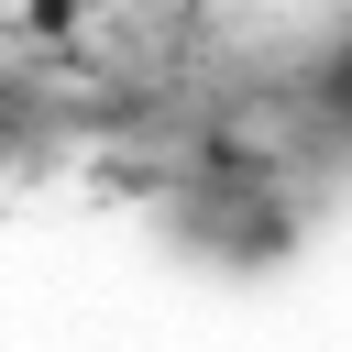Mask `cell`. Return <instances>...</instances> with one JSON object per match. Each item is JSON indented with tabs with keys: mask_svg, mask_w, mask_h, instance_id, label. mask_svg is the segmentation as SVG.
<instances>
[{
	"mask_svg": "<svg viewBox=\"0 0 352 352\" xmlns=\"http://www.w3.org/2000/svg\"><path fill=\"white\" fill-rule=\"evenodd\" d=\"M88 0H22V33H77Z\"/></svg>",
	"mask_w": 352,
	"mask_h": 352,
	"instance_id": "obj_1",
	"label": "cell"
}]
</instances>
